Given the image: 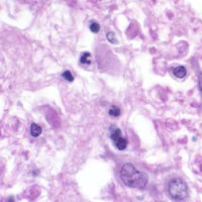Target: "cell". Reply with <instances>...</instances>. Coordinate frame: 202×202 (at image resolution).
Segmentation results:
<instances>
[{
    "mask_svg": "<svg viewBox=\"0 0 202 202\" xmlns=\"http://www.w3.org/2000/svg\"><path fill=\"white\" fill-rule=\"evenodd\" d=\"M120 178L126 186L143 189L146 186L149 177L145 172L139 171L131 163H125L120 169Z\"/></svg>",
    "mask_w": 202,
    "mask_h": 202,
    "instance_id": "6da1fadb",
    "label": "cell"
},
{
    "mask_svg": "<svg viewBox=\"0 0 202 202\" xmlns=\"http://www.w3.org/2000/svg\"><path fill=\"white\" fill-rule=\"evenodd\" d=\"M168 193L175 200H183L188 196L189 190H188L187 184L184 180L181 178H173L168 183Z\"/></svg>",
    "mask_w": 202,
    "mask_h": 202,
    "instance_id": "7a4b0ae2",
    "label": "cell"
},
{
    "mask_svg": "<svg viewBox=\"0 0 202 202\" xmlns=\"http://www.w3.org/2000/svg\"><path fill=\"white\" fill-rule=\"evenodd\" d=\"M109 134H110V139L114 143V146L118 149L119 151L125 150L126 146H127V140L126 139H124L121 134V131L119 127H117L116 125H110L109 126Z\"/></svg>",
    "mask_w": 202,
    "mask_h": 202,
    "instance_id": "3957f363",
    "label": "cell"
},
{
    "mask_svg": "<svg viewBox=\"0 0 202 202\" xmlns=\"http://www.w3.org/2000/svg\"><path fill=\"white\" fill-rule=\"evenodd\" d=\"M173 74L177 78L182 79L187 75V70L184 66H177V67L173 69Z\"/></svg>",
    "mask_w": 202,
    "mask_h": 202,
    "instance_id": "277c9868",
    "label": "cell"
},
{
    "mask_svg": "<svg viewBox=\"0 0 202 202\" xmlns=\"http://www.w3.org/2000/svg\"><path fill=\"white\" fill-rule=\"evenodd\" d=\"M41 131H43V129H41V127L38 125L37 123H32V125H30V134L32 135L34 137H37L38 135H41Z\"/></svg>",
    "mask_w": 202,
    "mask_h": 202,
    "instance_id": "5b68a950",
    "label": "cell"
},
{
    "mask_svg": "<svg viewBox=\"0 0 202 202\" xmlns=\"http://www.w3.org/2000/svg\"><path fill=\"white\" fill-rule=\"evenodd\" d=\"M90 58H91V54L89 52L83 53V54L81 55V57H80V63L81 64H88V65H90L91 64Z\"/></svg>",
    "mask_w": 202,
    "mask_h": 202,
    "instance_id": "8992f818",
    "label": "cell"
},
{
    "mask_svg": "<svg viewBox=\"0 0 202 202\" xmlns=\"http://www.w3.org/2000/svg\"><path fill=\"white\" fill-rule=\"evenodd\" d=\"M120 112L121 111H120L119 107H117L116 105H112V106L110 107L109 111H108L109 115L113 116V117H117V116H119L120 115Z\"/></svg>",
    "mask_w": 202,
    "mask_h": 202,
    "instance_id": "52a82bcc",
    "label": "cell"
},
{
    "mask_svg": "<svg viewBox=\"0 0 202 202\" xmlns=\"http://www.w3.org/2000/svg\"><path fill=\"white\" fill-rule=\"evenodd\" d=\"M89 29L94 34H97V32L100 30V24H99L97 21L95 20H92L90 21V24H89Z\"/></svg>",
    "mask_w": 202,
    "mask_h": 202,
    "instance_id": "ba28073f",
    "label": "cell"
},
{
    "mask_svg": "<svg viewBox=\"0 0 202 202\" xmlns=\"http://www.w3.org/2000/svg\"><path fill=\"white\" fill-rule=\"evenodd\" d=\"M62 77L66 80V81H68V82H73L74 81V76L72 75V73L69 70L64 71L63 73H62Z\"/></svg>",
    "mask_w": 202,
    "mask_h": 202,
    "instance_id": "9c48e42d",
    "label": "cell"
},
{
    "mask_svg": "<svg viewBox=\"0 0 202 202\" xmlns=\"http://www.w3.org/2000/svg\"><path fill=\"white\" fill-rule=\"evenodd\" d=\"M106 38H107V41H109V43H111V44H117L118 41H117V38H116V37H115V34L113 32H108L106 34Z\"/></svg>",
    "mask_w": 202,
    "mask_h": 202,
    "instance_id": "30bf717a",
    "label": "cell"
},
{
    "mask_svg": "<svg viewBox=\"0 0 202 202\" xmlns=\"http://www.w3.org/2000/svg\"><path fill=\"white\" fill-rule=\"evenodd\" d=\"M198 86H199V89H200V92L202 93V72L199 73L198 75Z\"/></svg>",
    "mask_w": 202,
    "mask_h": 202,
    "instance_id": "8fae6325",
    "label": "cell"
},
{
    "mask_svg": "<svg viewBox=\"0 0 202 202\" xmlns=\"http://www.w3.org/2000/svg\"><path fill=\"white\" fill-rule=\"evenodd\" d=\"M8 202H14V199H13L12 197H9L8 198Z\"/></svg>",
    "mask_w": 202,
    "mask_h": 202,
    "instance_id": "7c38bea8",
    "label": "cell"
}]
</instances>
